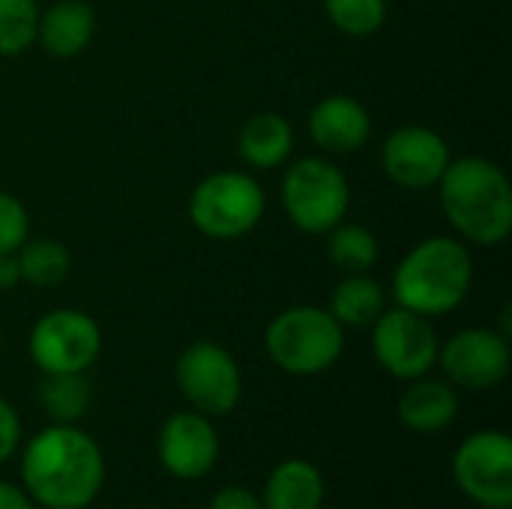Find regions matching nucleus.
<instances>
[{
  "instance_id": "1",
  "label": "nucleus",
  "mask_w": 512,
  "mask_h": 509,
  "mask_svg": "<svg viewBox=\"0 0 512 509\" xmlns=\"http://www.w3.org/2000/svg\"><path fill=\"white\" fill-rule=\"evenodd\" d=\"M105 486L102 447L75 423L39 429L21 450V489L42 509H87Z\"/></svg>"
},
{
  "instance_id": "2",
  "label": "nucleus",
  "mask_w": 512,
  "mask_h": 509,
  "mask_svg": "<svg viewBox=\"0 0 512 509\" xmlns=\"http://www.w3.org/2000/svg\"><path fill=\"white\" fill-rule=\"evenodd\" d=\"M438 198L456 234L474 246H501L512 234V183L486 156L450 159L438 180Z\"/></svg>"
},
{
  "instance_id": "3",
  "label": "nucleus",
  "mask_w": 512,
  "mask_h": 509,
  "mask_svg": "<svg viewBox=\"0 0 512 509\" xmlns=\"http://www.w3.org/2000/svg\"><path fill=\"white\" fill-rule=\"evenodd\" d=\"M474 282V258L456 237H426L417 243L393 273L396 306L423 318L456 312Z\"/></svg>"
},
{
  "instance_id": "4",
  "label": "nucleus",
  "mask_w": 512,
  "mask_h": 509,
  "mask_svg": "<svg viewBox=\"0 0 512 509\" xmlns=\"http://www.w3.org/2000/svg\"><path fill=\"white\" fill-rule=\"evenodd\" d=\"M264 351L288 375H321L345 351V327L321 306H291L264 330Z\"/></svg>"
},
{
  "instance_id": "5",
  "label": "nucleus",
  "mask_w": 512,
  "mask_h": 509,
  "mask_svg": "<svg viewBox=\"0 0 512 509\" xmlns=\"http://www.w3.org/2000/svg\"><path fill=\"white\" fill-rule=\"evenodd\" d=\"M267 198L261 183L246 171H213L189 198L192 225L213 240H237L258 228Z\"/></svg>"
},
{
  "instance_id": "6",
  "label": "nucleus",
  "mask_w": 512,
  "mask_h": 509,
  "mask_svg": "<svg viewBox=\"0 0 512 509\" xmlns=\"http://www.w3.org/2000/svg\"><path fill=\"white\" fill-rule=\"evenodd\" d=\"M351 204L345 171L324 156H300L282 177V207L288 219L306 234H327L336 228Z\"/></svg>"
},
{
  "instance_id": "7",
  "label": "nucleus",
  "mask_w": 512,
  "mask_h": 509,
  "mask_svg": "<svg viewBox=\"0 0 512 509\" xmlns=\"http://www.w3.org/2000/svg\"><path fill=\"white\" fill-rule=\"evenodd\" d=\"M177 387L192 411L204 417H225L240 405L243 375L228 348L210 339H198L183 348L174 366Z\"/></svg>"
},
{
  "instance_id": "8",
  "label": "nucleus",
  "mask_w": 512,
  "mask_h": 509,
  "mask_svg": "<svg viewBox=\"0 0 512 509\" xmlns=\"http://www.w3.org/2000/svg\"><path fill=\"white\" fill-rule=\"evenodd\" d=\"M27 351L42 375H81L102 351V330L81 309H54L33 324Z\"/></svg>"
},
{
  "instance_id": "9",
  "label": "nucleus",
  "mask_w": 512,
  "mask_h": 509,
  "mask_svg": "<svg viewBox=\"0 0 512 509\" xmlns=\"http://www.w3.org/2000/svg\"><path fill=\"white\" fill-rule=\"evenodd\" d=\"M456 489L483 509L512 507V438L498 429L468 435L453 456Z\"/></svg>"
},
{
  "instance_id": "10",
  "label": "nucleus",
  "mask_w": 512,
  "mask_h": 509,
  "mask_svg": "<svg viewBox=\"0 0 512 509\" xmlns=\"http://www.w3.org/2000/svg\"><path fill=\"white\" fill-rule=\"evenodd\" d=\"M372 351L387 375L399 381H414L438 366L441 342L432 318L396 306L384 309L381 318L372 324Z\"/></svg>"
},
{
  "instance_id": "11",
  "label": "nucleus",
  "mask_w": 512,
  "mask_h": 509,
  "mask_svg": "<svg viewBox=\"0 0 512 509\" xmlns=\"http://www.w3.org/2000/svg\"><path fill=\"white\" fill-rule=\"evenodd\" d=\"M438 366L453 387L492 390L510 375V339L492 327L459 330L441 345Z\"/></svg>"
},
{
  "instance_id": "12",
  "label": "nucleus",
  "mask_w": 512,
  "mask_h": 509,
  "mask_svg": "<svg viewBox=\"0 0 512 509\" xmlns=\"http://www.w3.org/2000/svg\"><path fill=\"white\" fill-rule=\"evenodd\" d=\"M384 174L402 189H432L450 165L447 141L420 123L399 126L381 147Z\"/></svg>"
},
{
  "instance_id": "13",
  "label": "nucleus",
  "mask_w": 512,
  "mask_h": 509,
  "mask_svg": "<svg viewBox=\"0 0 512 509\" xmlns=\"http://www.w3.org/2000/svg\"><path fill=\"white\" fill-rule=\"evenodd\" d=\"M159 465L174 480H201L207 477L219 462V432L210 423V417L198 411H177L171 414L156 441Z\"/></svg>"
},
{
  "instance_id": "14",
  "label": "nucleus",
  "mask_w": 512,
  "mask_h": 509,
  "mask_svg": "<svg viewBox=\"0 0 512 509\" xmlns=\"http://www.w3.org/2000/svg\"><path fill=\"white\" fill-rule=\"evenodd\" d=\"M309 135L324 153L333 156L357 153L372 135L369 108L345 93L327 96L309 111Z\"/></svg>"
},
{
  "instance_id": "15",
  "label": "nucleus",
  "mask_w": 512,
  "mask_h": 509,
  "mask_svg": "<svg viewBox=\"0 0 512 509\" xmlns=\"http://www.w3.org/2000/svg\"><path fill=\"white\" fill-rule=\"evenodd\" d=\"M459 417V393L447 378H414L399 399V420L417 435H435Z\"/></svg>"
},
{
  "instance_id": "16",
  "label": "nucleus",
  "mask_w": 512,
  "mask_h": 509,
  "mask_svg": "<svg viewBox=\"0 0 512 509\" xmlns=\"http://www.w3.org/2000/svg\"><path fill=\"white\" fill-rule=\"evenodd\" d=\"M93 30H96V15L84 0H57L54 6L39 12L36 42H42V48L51 57L69 60L90 45Z\"/></svg>"
},
{
  "instance_id": "17",
  "label": "nucleus",
  "mask_w": 512,
  "mask_h": 509,
  "mask_svg": "<svg viewBox=\"0 0 512 509\" xmlns=\"http://www.w3.org/2000/svg\"><path fill=\"white\" fill-rule=\"evenodd\" d=\"M327 498L324 474L309 459L279 462L261 492L264 509H321Z\"/></svg>"
},
{
  "instance_id": "18",
  "label": "nucleus",
  "mask_w": 512,
  "mask_h": 509,
  "mask_svg": "<svg viewBox=\"0 0 512 509\" xmlns=\"http://www.w3.org/2000/svg\"><path fill=\"white\" fill-rule=\"evenodd\" d=\"M294 150V129L282 114L273 111H261L252 114L237 138V153L246 165L267 171V168H279Z\"/></svg>"
},
{
  "instance_id": "19",
  "label": "nucleus",
  "mask_w": 512,
  "mask_h": 509,
  "mask_svg": "<svg viewBox=\"0 0 512 509\" xmlns=\"http://www.w3.org/2000/svg\"><path fill=\"white\" fill-rule=\"evenodd\" d=\"M387 309V291L369 273H348L330 297V315L345 330H366L372 327L381 312Z\"/></svg>"
},
{
  "instance_id": "20",
  "label": "nucleus",
  "mask_w": 512,
  "mask_h": 509,
  "mask_svg": "<svg viewBox=\"0 0 512 509\" xmlns=\"http://www.w3.org/2000/svg\"><path fill=\"white\" fill-rule=\"evenodd\" d=\"M15 258L21 267V282H27L33 288H51V285L63 282L72 267L69 249L51 237H27L18 246Z\"/></svg>"
},
{
  "instance_id": "21",
  "label": "nucleus",
  "mask_w": 512,
  "mask_h": 509,
  "mask_svg": "<svg viewBox=\"0 0 512 509\" xmlns=\"http://www.w3.org/2000/svg\"><path fill=\"white\" fill-rule=\"evenodd\" d=\"M327 258L336 270L348 273H369L378 264L381 246L378 237L363 228V225H351V222H339L336 228L327 231Z\"/></svg>"
},
{
  "instance_id": "22",
  "label": "nucleus",
  "mask_w": 512,
  "mask_h": 509,
  "mask_svg": "<svg viewBox=\"0 0 512 509\" xmlns=\"http://www.w3.org/2000/svg\"><path fill=\"white\" fill-rule=\"evenodd\" d=\"M39 405L51 423H78L90 408V384L81 375H42L39 381Z\"/></svg>"
},
{
  "instance_id": "23",
  "label": "nucleus",
  "mask_w": 512,
  "mask_h": 509,
  "mask_svg": "<svg viewBox=\"0 0 512 509\" xmlns=\"http://www.w3.org/2000/svg\"><path fill=\"white\" fill-rule=\"evenodd\" d=\"M36 0H0V57H18L36 42Z\"/></svg>"
},
{
  "instance_id": "24",
  "label": "nucleus",
  "mask_w": 512,
  "mask_h": 509,
  "mask_svg": "<svg viewBox=\"0 0 512 509\" xmlns=\"http://www.w3.org/2000/svg\"><path fill=\"white\" fill-rule=\"evenodd\" d=\"M324 9L345 36H372L387 21V0H324Z\"/></svg>"
},
{
  "instance_id": "25",
  "label": "nucleus",
  "mask_w": 512,
  "mask_h": 509,
  "mask_svg": "<svg viewBox=\"0 0 512 509\" xmlns=\"http://www.w3.org/2000/svg\"><path fill=\"white\" fill-rule=\"evenodd\" d=\"M30 237V216L24 204L0 189V255L18 252V246Z\"/></svg>"
},
{
  "instance_id": "26",
  "label": "nucleus",
  "mask_w": 512,
  "mask_h": 509,
  "mask_svg": "<svg viewBox=\"0 0 512 509\" xmlns=\"http://www.w3.org/2000/svg\"><path fill=\"white\" fill-rule=\"evenodd\" d=\"M18 447H21V417L6 399H0V465L9 462L18 453Z\"/></svg>"
},
{
  "instance_id": "27",
  "label": "nucleus",
  "mask_w": 512,
  "mask_h": 509,
  "mask_svg": "<svg viewBox=\"0 0 512 509\" xmlns=\"http://www.w3.org/2000/svg\"><path fill=\"white\" fill-rule=\"evenodd\" d=\"M210 509H264L261 495H255L246 486H225L213 495Z\"/></svg>"
},
{
  "instance_id": "28",
  "label": "nucleus",
  "mask_w": 512,
  "mask_h": 509,
  "mask_svg": "<svg viewBox=\"0 0 512 509\" xmlns=\"http://www.w3.org/2000/svg\"><path fill=\"white\" fill-rule=\"evenodd\" d=\"M0 509H36V504L30 501V495L21 486L0 480Z\"/></svg>"
},
{
  "instance_id": "29",
  "label": "nucleus",
  "mask_w": 512,
  "mask_h": 509,
  "mask_svg": "<svg viewBox=\"0 0 512 509\" xmlns=\"http://www.w3.org/2000/svg\"><path fill=\"white\" fill-rule=\"evenodd\" d=\"M15 285H21V267H18L15 252H9V255H0V291H9Z\"/></svg>"
}]
</instances>
